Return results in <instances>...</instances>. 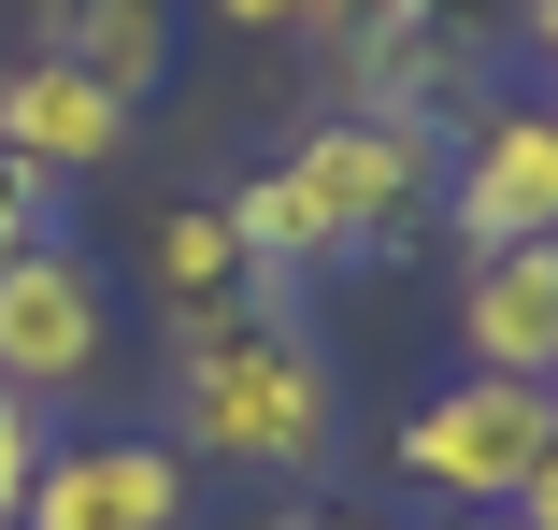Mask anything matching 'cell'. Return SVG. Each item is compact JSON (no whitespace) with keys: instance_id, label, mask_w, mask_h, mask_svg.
<instances>
[{"instance_id":"obj_1","label":"cell","mask_w":558,"mask_h":530,"mask_svg":"<svg viewBox=\"0 0 558 530\" xmlns=\"http://www.w3.org/2000/svg\"><path fill=\"white\" fill-rule=\"evenodd\" d=\"M172 431L244 473H315L344 445V373L272 315V287L201 301V315H172Z\"/></svg>"},{"instance_id":"obj_2","label":"cell","mask_w":558,"mask_h":530,"mask_svg":"<svg viewBox=\"0 0 558 530\" xmlns=\"http://www.w3.org/2000/svg\"><path fill=\"white\" fill-rule=\"evenodd\" d=\"M429 186H444L429 116H329V130H301L272 172H244L215 216H230V244H244V273H258V287H287V273L359 258L387 216H415Z\"/></svg>"},{"instance_id":"obj_3","label":"cell","mask_w":558,"mask_h":530,"mask_svg":"<svg viewBox=\"0 0 558 530\" xmlns=\"http://www.w3.org/2000/svg\"><path fill=\"white\" fill-rule=\"evenodd\" d=\"M558 445V387H515V373H459L401 415V487H429L444 516H515L530 459Z\"/></svg>"},{"instance_id":"obj_4","label":"cell","mask_w":558,"mask_h":530,"mask_svg":"<svg viewBox=\"0 0 558 530\" xmlns=\"http://www.w3.org/2000/svg\"><path fill=\"white\" fill-rule=\"evenodd\" d=\"M116 359V287L72 230H44L29 258H0V387L15 401H72Z\"/></svg>"},{"instance_id":"obj_5","label":"cell","mask_w":558,"mask_h":530,"mask_svg":"<svg viewBox=\"0 0 558 530\" xmlns=\"http://www.w3.org/2000/svg\"><path fill=\"white\" fill-rule=\"evenodd\" d=\"M444 230H459L473 258L558 244V100H501V116L444 158Z\"/></svg>"},{"instance_id":"obj_6","label":"cell","mask_w":558,"mask_h":530,"mask_svg":"<svg viewBox=\"0 0 558 530\" xmlns=\"http://www.w3.org/2000/svg\"><path fill=\"white\" fill-rule=\"evenodd\" d=\"M15 530H186V459L158 431H116V445H44V487Z\"/></svg>"},{"instance_id":"obj_7","label":"cell","mask_w":558,"mask_h":530,"mask_svg":"<svg viewBox=\"0 0 558 530\" xmlns=\"http://www.w3.org/2000/svg\"><path fill=\"white\" fill-rule=\"evenodd\" d=\"M130 144V100L116 86H100V72H72V58H15V72H0V158H29L44 186H72V172H100V158H116Z\"/></svg>"},{"instance_id":"obj_8","label":"cell","mask_w":558,"mask_h":530,"mask_svg":"<svg viewBox=\"0 0 558 530\" xmlns=\"http://www.w3.org/2000/svg\"><path fill=\"white\" fill-rule=\"evenodd\" d=\"M459 359H473V373H515V387H558V244L473 258V287H459Z\"/></svg>"},{"instance_id":"obj_9","label":"cell","mask_w":558,"mask_h":530,"mask_svg":"<svg viewBox=\"0 0 558 530\" xmlns=\"http://www.w3.org/2000/svg\"><path fill=\"white\" fill-rule=\"evenodd\" d=\"M172 44H186V0H58V15H44V58L100 72L116 100H144L172 72Z\"/></svg>"},{"instance_id":"obj_10","label":"cell","mask_w":558,"mask_h":530,"mask_svg":"<svg viewBox=\"0 0 558 530\" xmlns=\"http://www.w3.org/2000/svg\"><path fill=\"white\" fill-rule=\"evenodd\" d=\"M144 273H158V301H172V315H201V301H244V287H258L215 201H172V216L144 230Z\"/></svg>"},{"instance_id":"obj_11","label":"cell","mask_w":558,"mask_h":530,"mask_svg":"<svg viewBox=\"0 0 558 530\" xmlns=\"http://www.w3.org/2000/svg\"><path fill=\"white\" fill-rule=\"evenodd\" d=\"M44 445H58V431H44V401H15V387H0V530L29 516V487H44Z\"/></svg>"},{"instance_id":"obj_12","label":"cell","mask_w":558,"mask_h":530,"mask_svg":"<svg viewBox=\"0 0 558 530\" xmlns=\"http://www.w3.org/2000/svg\"><path fill=\"white\" fill-rule=\"evenodd\" d=\"M44 230H58V186H44L29 158H0V258H29Z\"/></svg>"},{"instance_id":"obj_13","label":"cell","mask_w":558,"mask_h":530,"mask_svg":"<svg viewBox=\"0 0 558 530\" xmlns=\"http://www.w3.org/2000/svg\"><path fill=\"white\" fill-rule=\"evenodd\" d=\"M215 15H230V29H344L359 0H215Z\"/></svg>"},{"instance_id":"obj_14","label":"cell","mask_w":558,"mask_h":530,"mask_svg":"<svg viewBox=\"0 0 558 530\" xmlns=\"http://www.w3.org/2000/svg\"><path fill=\"white\" fill-rule=\"evenodd\" d=\"M515 530H558V445L530 459V487H515Z\"/></svg>"},{"instance_id":"obj_15","label":"cell","mask_w":558,"mask_h":530,"mask_svg":"<svg viewBox=\"0 0 558 530\" xmlns=\"http://www.w3.org/2000/svg\"><path fill=\"white\" fill-rule=\"evenodd\" d=\"M272 530H387V516H359V502H301V516H272Z\"/></svg>"},{"instance_id":"obj_16","label":"cell","mask_w":558,"mask_h":530,"mask_svg":"<svg viewBox=\"0 0 558 530\" xmlns=\"http://www.w3.org/2000/svg\"><path fill=\"white\" fill-rule=\"evenodd\" d=\"M429 15H444V29H459V44H473L487 15H530V0H429Z\"/></svg>"},{"instance_id":"obj_17","label":"cell","mask_w":558,"mask_h":530,"mask_svg":"<svg viewBox=\"0 0 558 530\" xmlns=\"http://www.w3.org/2000/svg\"><path fill=\"white\" fill-rule=\"evenodd\" d=\"M530 58H544V100H558V0H530Z\"/></svg>"},{"instance_id":"obj_18","label":"cell","mask_w":558,"mask_h":530,"mask_svg":"<svg viewBox=\"0 0 558 530\" xmlns=\"http://www.w3.org/2000/svg\"><path fill=\"white\" fill-rule=\"evenodd\" d=\"M444 530H515V516H444Z\"/></svg>"}]
</instances>
